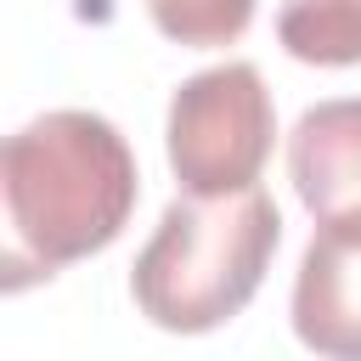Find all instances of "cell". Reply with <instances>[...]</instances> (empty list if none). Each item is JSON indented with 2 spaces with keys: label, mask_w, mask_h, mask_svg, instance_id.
I'll use <instances>...</instances> for the list:
<instances>
[{
  "label": "cell",
  "mask_w": 361,
  "mask_h": 361,
  "mask_svg": "<svg viewBox=\"0 0 361 361\" xmlns=\"http://www.w3.org/2000/svg\"><path fill=\"white\" fill-rule=\"evenodd\" d=\"M6 197V288L51 276L107 248L135 209V152L79 107L39 113L0 152Z\"/></svg>",
  "instance_id": "obj_1"
},
{
  "label": "cell",
  "mask_w": 361,
  "mask_h": 361,
  "mask_svg": "<svg viewBox=\"0 0 361 361\" xmlns=\"http://www.w3.org/2000/svg\"><path fill=\"white\" fill-rule=\"evenodd\" d=\"M276 243L282 220L259 186L186 192L164 209L158 231L135 254L130 293L164 333H209L259 293Z\"/></svg>",
  "instance_id": "obj_2"
},
{
  "label": "cell",
  "mask_w": 361,
  "mask_h": 361,
  "mask_svg": "<svg viewBox=\"0 0 361 361\" xmlns=\"http://www.w3.org/2000/svg\"><path fill=\"white\" fill-rule=\"evenodd\" d=\"M276 141L271 90L254 62L192 73L169 102V169L180 192H243L259 180Z\"/></svg>",
  "instance_id": "obj_3"
},
{
  "label": "cell",
  "mask_w": 361,
  "mask_h": 361,
  "mask_svg": "<svg viewBox=\"0 0 361 361\" xmlns=\"http://www.w3.org/2000/svg\"><path fill=\"white\" fill-rule=\"evenodd\" d=\"M293 333L333 361H361V209L316 220L293 276Z\"/></svg>",
  "instance_id": "obj_4"
},
{
  "label": "cell",
  "mask_w": 361,
  "mask_h": 361,
  "mask_svg": "<svg viewBox=\"0 0 361 361\" xmlns=\"http://www.w3.org/2000/svg\"><path fill=\"white\" fill-rule=\"evenodd\" d=\"M288 175L316 220L361 209V102H316L288 135Z\"/></svg>",
  "instance_id": "obj_5"
},
{
  "label": "cell",
  "mask_w": 361,
  "mask_h": 361,
  "mask_svg": "<svg viewBox=\"0 0 361 361\" xmlns=\"http://www.w3.org/2000/svg\"><path fill=\"white\" fill-rule=\"evenodd\" d=\"M276 39L299 62L350 68L361 62V0H282Z\"/></svg>",
  "instance_id": "obj_6"
},
{
  "label": "cell",
  "mask_w": 361,
  "mask_h": 361,
  "mask_svg": "<svg viewBox=\"0 0 361 361\" xmlns=\"http://www.w3.org/2000/svg\"><path fill=\"white\" fill-rule=\"evenodd\" d=\"M147 11L175 45H192V51L231 45L254 23V0H147Z\"/></svg>",
  "instance_id": "obj_7"
}]
</instances>
